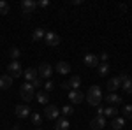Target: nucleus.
Segmentation results:
<instances>
[{
    "label": "nucleus",
    "instance_id": "1",
    "mask_svg": "<svg viewBox=\"0 0 132 130\" xmlns=\"http://www.w3.org/2000/svg\"><path fill=\"white\" fill-rule=\"evenodd\" d=\"M101 100H102L101 88H99V86H90L88 91H86V102H88L90 106H97V107H99Z\"/></svg>",
    "mask_w": 132,
    "mask_h": 130
},
{
    "label": "nucleus",
    "instance_id": "2",
    "mask_svg": "<svg viewBox=\"0 0 132 130\" xmlns=\"http://www.w3.org/2000/svg\"><path fill=\"white\" fill-rule=\"evenodd\" d=\"M20 97L25 100V102H30L32 99H35V90H34V86H32L30 83L21 84V88H20Z\"/></svg>",
    "mask_w": 132,
    "mask_h": 130
},
{
    "label": "nucleus",
    "instance_id": "3",
    "mask_svg": "<svg viewBox=\"0 0 132 130\" xmlns=\"http://www.w3.org/2000/svg\"><path fill=\"white\" fill-rule=\"evenodd\" d=\"M44 118L46 120H58L60 118V109L56 106H53V104H48L44 107Z\"/></svg>",
    "mask_w": 132,
    "mask_h": 130
},
{
    "label": "nucleus",
    "instance_id": "4",
    "mask_svg": "<svg viewBox=\"0 0 132 130\" xmlns=\"http://www.w3.org/2000/svg\"><path fill=\"white\" fill-rule=\"evenodd\" d=\"M35 9H37V2H34V0H23L21 2V11H23L25 18H30V14Z\"/></svg>",
    "mask_w": 132,
    "mask_h": 130
},
{
    "label": "nucleus",
    "instance_id": "5",
    "mask_svg": "<svg viewBox=\"0 0 132 130\" xmlns=\"http://www.w3.org/2000/svg\"><path fill=\"white\" fill-rule=\"evenodd\" d=\"M37 72H39V77H41V79H42V77H44V79H50L51 74H53V67H51L50 63H46V62H44V63L39 65Z\"/></svg>",
    "mask_w": 132,
    "mask_h": 130
},
{
    "label": "nucleus",
    "instance_id": "6",
    "mask_svg": "<svg viewBox=\"0 0 132 130\" xmlns=\"http://www.w3.org/2000/svg\"><path fill=\"white\" fill-rule=\"evenodd\" d=\"M7 70H9V76L11 77H20V76H23V70H21V65L18 63L16 60H12L9 63V67H7Z\"/></svg>",
    "mask_w": 132,
    "mask_h": 130
},
{
    "label": "nucleus",
    "instance_id": "7",
    "mask_svg": "<svg viewBox=\"0 0 132 130\" xmlns=\"http://www.w3.org/2000/svg\"><path fill=\"white\" fill-rule=\"evenodd\" d=\"M44 42L51 46V48H55V46H58L60 44V37L55 33V32H46V35H44Z\"/></svg>",
    "mask_w": 132,
    "mask_h": 130
},
{
    "label": "nucleus",
    "instance_id": "8",
    "mask_svg": "<svg viewBox=\"0 0 132 130\" xmlns=\"http://www.w3.org/2000/svg\"><path fill=\"white\" fill-rule=\"evenodd\" d=\"M83 60H85V65H88V67H92V69L99 67V56L93 55V53H86Z\"/></svg>",
    "mask_w": 132,
    "mask_h": 130
},
{
    "label": "nucleus",
    "instance_id": "9",
    "mask_svg": "<svg viewBox=\"0 0 132 130\" xmlns=\"http://www.w3.org/2000/svg\"><path fill=\"white\" fill-rule=\"evenodd\" d=\"M14 114L23 120V118H28V116H30L32 111H30L28 106H16V107H14Z\"/></svg>",
    "mask_w": 132,
    "mask_h": 130
},
{
    "label": "nucleus",
    "instance_id": "10",
    "mask_svg": "<svg viewBox=\"0 0 132 130\" xmlns=\"http://www.w3.org/2000/svg\"><path fill=\"white\" fill-rule=\"evenodd\" d=\"M69 99H71L72 104H81L85 100V93L81 90H71L69 91Z\"/></svg>",
    "mask_w": 132,
    "mask_h": 130
},
{
    "label": "nucleus",
    "instance_id": "11",
    "mask_svg": "<svg viewBox=\"0 0 132 130\" xmlns=\"http://www.w3.org/2000/svg\"><path fill=\"white\" fill-rule=\"evenodd\" d=\"M90 127H92V130H102L106 127V118L104 116H95L90 121Z\"/></svg>",
    "mask_w": 132,
    "mask_h": 130
},
{
    "label": "nucleus",
    "instance_id": "12",
    "mask_svg": "<svg viewBox=\"0 0 132 130\" xmlns=\"http://www.w3.org/2000/svg\"><path fill=\"white\" fill-rule=\"evenodd\" d=\"M23 76H25L27 83H32L34 79L39 77V72H37V69H34V67H28L27 70H23Z\"/></svg>",
    "mask_w": 132,
    "mask_h": 130
},
{
    "label": "nucleus",
    "instance_id": "13",
    "mask_svg": "<svg viewBox=\"0 0 132 130\" xmlns=\"http://www.w3.org/2000/svg\"><path fill=\"white\" fill-rule=\"evenodd\" d=\"M11 84H12V77H11L9 74L0 76V90H9Z\"/></svg>",
    "mask_w": 132,
    "mask_h": 130
},
{
    "label": "nucleus",
    "instance_id": "14",
    "mask_svg": "<svg viewBox=\"0 0 132 130\" xmlns=\"http://www.w3.org/2000/svg\"><path fill=\"white\" fill-rule=\"evenodd\" d=\"M120 86H122V81L118 79V77H111V79L108 81V90H109V93H114Z\"/></svg>",
    "mask_w": 132,
    "mask_h": 130
},
{
    "label": "nucleus",
    "instance_id": "15",
    "mask_svg": "<svg viewBox=\"0 0 132 130\" xmlns=\"http://www.w3.org/2000/svg\"><path fill=\"white\" fill-rule=\"evenodd\" d=\"M56 72L58 74H69L71 72V63L69 62H58L56 63Z\"/></svg>",
    "mask_w": 132,
    "mask_h": 130
},
{
    "label": "nucleus",
    "instance_id": "16",
    "mask_svg": "<svg viewBox=\"0 0 132 130\" xmlns=\"http://www.w3.org/2000/svg\"><path fill=\"white\" fill-rule=\"evenodd\" d=\"M123 125H125V118H120V116L111 118V127H113V130H122Z\"/></svg>",
    "mask_w": 132,
    "mask_h": 130
},
{
    "label": "nucleus",
    "instance_id": "17",
    "mask_svg": "<svg viewBox=\"0 0 132 130\" xmlns=\"http://www.w3.org/2000/svg\"><path fill=\"white\" fill-rule=\"evenodd\" d=\"M69 120L67 118H58L56 123H55V130H69Z\"/></svg>",
    "mask_w": 132,
    "mask_h": 130
},
{
    "label": "nucleus",
    "instance_id": "18",
    "mask_svg": "<svg viewBox=\"0 0 132 130\" xmlns=\"http://www.w3.org/2000/svg\"><path fill=\"white\" fill-rule=\"evenodd\" d=\"M35 99L39 104H44V106H48V100H50V93L48 91H39L37 95H35Z\"/></svg>",
    "mask_w": 132,
    "mask_h": 130
},
{
    "label": "nucleus",
    "instance_id": "19",
    "mask_svg": "<svg viewBox=\"0 0 132 130\" xmlns=\"http://www.w3.org/2000/svg\"><path fill=\"white\" fill-rule=\"evenodd\" d=\"M69 84H71V90H79V86H81V77H79V76H71Z\"/></svg>",
    "mask_w": 132,
    "mask_h": 130
},
{
    "label": "nucleus",
    "instance_id": "20",
    "mask_svg": "<svg viewBox=\"0 0 132 130\" xmlns=\"http://www.w3.org/2000/svg\"><path fill=\"white\" fill-rule=\"evenodd\" d=\"M30 118H32V123H34L37 128H41V125H42V116L41 114H39V112H32Z\"/></svg>",
    "mask_w": 132,
    "mask_h": 130
},
{
    "label": "nucleus",
    "instance_id": "21",
    "mask_svg": "<svg viewBox=\"0 0 132 130\" xmlns=\"http://www.w3.org/2000/svg\"><path fill=\"white\" fill-rule=\"evenodd\" d=\"M44 35H46L44 28H35V30H34V33H32V40H41Z\"/></svg>",
    "mask_w": 132,
    "mask_h": 130
},
{
    "label": "nucleus",
    "instance_id": "22",
    "mask_svg": "<svg viewBox=\"0 0 132 130\" xmlns=\"http://www.w3.org/2000/svg\"><path fill=\"white\" fill-rule=\"evenodd\" d=\"M106 100H108L109 104H120V102H122V97L116 95V93H109V95L106 97Z\"/></svg>",
    "mask_w": 132,
    "mask_h": 130
},
{
    "label": "nucleus",
    "instance_id": "23",
    "mask_svg": "<svg viewBox=\"0 0 132 130\" xmlns=\"http://www.w3.org/2000/svg\"><path fill=\"white\" fill-rule=\"evenodd\" d=\"M122 88H123V91H125V93H132V79H130V77L122 83Z\"/></svg>",
    "mask_w": 132,
    "mask_h": 130
},
{
    "label": "nucleus",
    "instance_id": "24",
    "mask_svg": "<svg viewBox=\"0 0 132 130\" xmlns=\"http://www.w3.org/2000/svg\"><path fill=\"white\" fill-rule=\"evenodd\" d=\"M99 76H106L109 72V63H99Z\"/></svg>",
    "mask_w": 132,
    "mask_h": 130
},
{
    "label": "nucleus",
    "instance_id": "25",
    "mask_svg": "<svg viewBox=\"0 0 132 130\" xmlns=\"http://www.w3.org/2000/svg\"><path fill=\"white\" fill-rule=\"evenodd\" d=\"M11 5L5 2V0H0V14H9Z\"/></svg>",
    "mask_w": 132,
    "mask_h": 130
},
{
    "label": "nucleus",
    "instance_id": "26",
    "mask_svg": "<svg viewBox=\"0 0 132 130\" xmlns=\"http://www.w3.org/2000/svg\"><path fill=\"white\" fill-rule=\"evenodd\" d=\"M118 114V109L116 107H108V109H104V116H109V118H114Z\"/></svg>",
    "mask_w": 132,
    "mask_h": 130
},
{
    "label": "nucleus",
    "instance_id": "27",
    "mask_svg": "<svg viewBox=\"0 0 132 130\" xmlns=\"http://www.w3.org/2000/svg\"><path fill=\"white\" fill-rule=\"evenodd\" d=\"M123 116H125L127 120H132V106L127 104V106L123 107Z\"/></svg>",
    "mask_w": 132,
    "mask_h": 130
},
{
    "label": "nucleus",
    "instance_id": "28",
    "mask_svg": "<svg viewBox=\"0 0 132 130\" xmlns=\"http://www.w3.org/2000/svg\"><path fill=\"white\" fill-rule=\"evenodd\" d=\"M9 55H11V58L12 60H16V58H20V48H11V51H9Z\"/></svg>",
    "mask_w": 132,
    "mask_h": 130
},
{
    "label": "nucleus",
    "instance_id": "29",
    "mask_svg": "<svg viewBox=\"0 0 132 130\" xmlns=\"http://www.w3.org/2000/svg\"><path fill=\"white\" fill-rule=\"evenodd\" d=\"M72 112H74V111H72L71 106H63V107H62V114H63L65 118H67V116H71Z\"/></svg>",
    "mask_w": 132,
    "mask_h": 130
},
{
    "label": "nucleus",
    "instance_id": "30",
    "mask_svg": "<svg viewBox=\"0 0 132 130\" xmlns=\"http://www.w3.org/2000/svg\"><path fill=\"white\" fill-rule=\"evenodd\" d=\"M53 88H55V83H53V81H46V83H44V91H48V93H50V91H53Z\"/></svg>",
    "mask_w": 132,
    "mask_h": 130
},
{
    "label": "nucleus",
    "instance_id": "31",
    "mask_svg": "<svg viewBox=\"0 0 132 130\" xmlns=\"http://www.w3.org/2000/svg\"><path fill=\"white\" fill-rule=\"evenodd\" d=\"M30 84L34 86V90H35V88H41V86L44 84V83H42V79H41V77H37V79H34V81H32Z\"/></svg>",
    "mask_w": 132,
    "mask_h": 130
},
{
    "label": "nucleus",
    "instance_id": "32",
    "mask_svg": "<svg viewBox=\"0 0 132 130\" xmlns=\"http://www.w3.org/2000/svg\"><path fill=\"white\" fill-rule=\"evenodd\" d=\"M99 60H101L102 63H108V60H109V55H108V53H102L101 56H99Z\"/></svg>",
    "mask_w": 132,
    "mask_h": 130
},
{
    "label": "nucleus",
    "instance_id": "33",
    "mask_svg": "<svg viewBox=\"0 0 132 130\" xmlns=\"http://www.w3.org/2000/svg\"><path fill=\"white\" fill-rule=\"evenodd\" d=\"M48 5H50L48 0H41V2H37V7H48Z\"/></svg>",
    "mask_w": 132,
    "mask_h": 130
},
{
    "label": "nucleus",
    "instance_id": "34",
    "mask_svg": "<svg viewBox=\"0 0 132 130\" xmlns=\"http://www.w3.org/2000/svg\"><path fill=\"white\" fill-rule=\"evenodd\" d=\"M62 88H63V90H69V91H71V84H69V81H63V83H62Z\"/></svg>",
    "mask_w": 132,
    "mask_h": 130
},
{
    "label": "nucleus",
    "instance_id": "35",
    "mask_svg": "<svg viewBox=\"0 0 132 130\" xmlns=\"http://www.w3.org/2000/svg\"><path fill=\"white\" fill-rule=\"evenodd\" d=\"M21 128V125H14V127H12V130H20Z\"/></svg>",
    "mask_w": 132,
    "mask_h": 130
},
{
    "label": "nucleus",
    "instance_id": "36",
    "mask_svg": "<svg viewBox=\"0 0 132 130\" xmlns=\"http://www.w3.org/2000/svg\"><path fill=\"white\" fill-rule=\"evenodd\" d=\"M35 130H42V128H35Z\"/></svg>",
    "mask_w": 132,
    "mask_h": 130
}]
</instances>
